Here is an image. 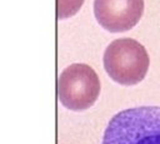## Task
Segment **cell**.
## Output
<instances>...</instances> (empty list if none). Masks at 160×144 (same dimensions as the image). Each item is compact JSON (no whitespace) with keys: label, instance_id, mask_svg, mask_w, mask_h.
Listing matches in <instances>:
<instances>
[{"label":"cell","instance_id":"1","mask_svg":"<svg viewBox=\"0 0 160 144\" xmlns=\"http://www.w3.org/2000/svg\"><path fill=\"white\" fill-rule=\"evenodd\" d=\"M101 144H160V107L119 112L106 127Z\"/></svg>","mask_w":160,"mask_h":144},{"label":"cell","instance_id":"5","mask_svg":"<svg viewBox=\"0 0 160 144\" xmlns=\"http://www.w3.org/2000/svg\"><path fill=\"white\" fill-rule=\"evenodd\" d=\"M84 0H58V19H68L80 10Z\"/></svg>","mask_w":160,"mask_h":144},{"label":"cell","instance_id":"4","mask_svg":"<svg viewBox=\"0 0 160 144\" xmlns=\"http://www.w3.org/2000/svg\"><path fill=\"white\" fill-rule=\"evenodd\" d=\"M144 13V0H94V15L100 27L110 33L134 28Z\"/></svg>","mask_w":160,"mask_h":144},{"label":"cell","instance_id":"2","mask_svg":"<svg viewBox=\"0 0 160 144\" xmlns=\"http://www.w3.org/2000/svg\"><path fill=\"white\" fill-rule=\"evenodd\" d=\"M104 68L111 79L122 85L139 84L148 73L150 58L146 49L130 38L116 39L104 51Z\"/></svg>","mask_w":160,"mask_h":144},{"label":"cell","instance_id":"3","mask_svg":"<svg viewBox=\"0 0 160 144\" xmlns=\"http://www.w3.org/2000/svg\"><path fill=\"white\" fill-rule=\"evenodd\" d=\"M100 94V80L95 70L86 64H71L58 79V98L63 105L74 112L94 105Z\"/></svg>","mask_w":160,"mask_h":144}]
</instances>
